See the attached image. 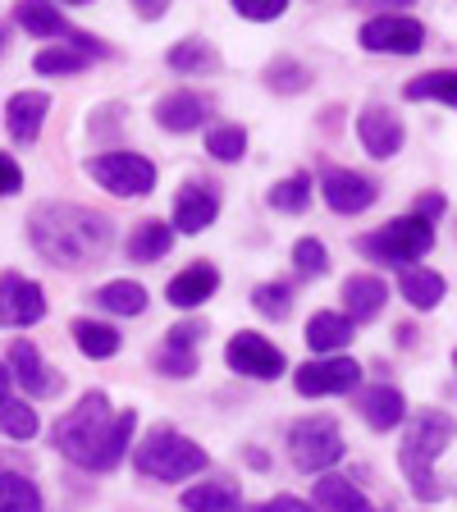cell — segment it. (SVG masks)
I'll use <instances>...</instances> for the list:
<instances>
[{
	"mask_svg": "<svg viewBox=\"0 0 457 512\" xmlns=\"http://www.w3.org/2000/svg\"><path fill=\"white\" fill-rule=\"evenodd\" d=\"M398 288H403V298L412 302L416 311H430V307H439V298H444V275H439V270H426V266H412L398 275Z\"/></svg>",
	"mask_w": 457,
	"mask_h": 512,
	"instance_id": "cell-26",
	"label": "cell"
},
{
	"mask_svg": "<svg viewBox=\"0 0 457 512\" xmlns=\"http://www.w3.org/2000/svg\"><path fill=\"white\" fill-rule=\"evenodd\" d=\"M357 138H362V147L371 151L375 160H389V156H398V151H403L407 128H403V119H398L389 106H366L362 119H357Z\"/></svg>",
	"mask_w": 457,
	"mask_h": 512,
	"instance_id": "cell-12",
	"label": "cell"
},
{
	"mask_svg": "<svg viewBox=\"0 0 457 512\" xmlns=\"http://www.w3.org/2000/svg\"><path fill=\"white\" fill-rule=\"evenodd\" d=\"M183 508L188 512H234L238 490L234 485H192V490H183Z\"/></svg>",
	"mask_w": 457,
	"mask_h": 512,
	"instance_id": "cell-32",
	"label": "cell"
},
{
	"mask_svg": "<svg viewBox=\"0 0 457 512\" xmlns=\"http://www.w3.org/2000/svg\"><path fill=\"white\" fill-rule=\"evenodd\" d=\"M96 302L106 311H115V316H142L147 311V288L133 284V279H115V284H106L96 293Z\"/></svg>",
	"mask_w": 457,
	"mask_h": 512,
	"instance_id": "cell-29",
	"label": "cell"
},
{
	"mask_svg": "<svg viewBox=\"0 0 457 512\" xmlns=\"http://www.w3.org/2000/svg\"><path fill=\"white\" fill-rule=\"evenodd\" d=\"M170 64L174 69H202V64H215V55L206 51L202 42H183V46L170 51Z\"/></svg>",
	"mask_w": 457,
	"mask_h": 512,
	"instance_id": "cell-39",
	"label": "cell"
},
{
	"mask_svg": "<svg viewBox=\"0 0 457 512\" xmlns=\"http://www.w3.org/2000/svg\"><path fill=\"white\" fill-rule=\"evenodd\" d=\"M307 202H311V179L307 174H288L284 183H275V188H270V206H275V211H307Z\"/></svg>",
	"mask_w": 457,
	"mask_h": 512,
	"instance_id": "cell-33",
	"label": "cell"
},
{
	"mask_svg": "<svg viewBox=\"0 0 457 512\" xmlns=\"http://www.w3.org/2000/svg\"><path fill=\"white\" fill-rule=\"evenodd\" d=\"M252 307L270 320H284L288 307H293V293H288V284H261L252 293Z\"/></svg>",
	"mask_w": 457,
	"mask_h": 512,
	"instance_id": "cell-36",
	"label": "cell"
},
{
	"mask_svg": "<svg viewBox=\"0 0 457 512\" xmlns=\"http://www.w3.org/2000/svg\"><path fill=\"white\" fill-rule=\"evenodd\" d=\"M407 101H444L448 110H457V69H435V74H421L403 87Z\"/></svg>",
	"mask_w": 457,
	"mask_h": 512,
	"instance_id": "cell-27",
	"label": "cell"
},
{
	"mask_svg": "<svg viewBox=\"0 0 457 512\" xmlns=\"http://www.w3.org/2000/svg\"><path fill=\"white\" fill-rule=\"evenodd\" d=\"M215 288H220V270L215 266H206V261H197V266H188V270H179V275L170 279V288H165V298L174 302V307H202L206 298H211Z\"/></svg>",
	"mask_w": 457,
	"mask_h": 512,
	"instance_id": "cell-20",
	"label": "cell"
},
{
	"mask_svg": "<svg viewBox=\"0 0 457 512\" xmlns=\"http://www.w3.org/2000/svg\"><path fill=\"white\" fill-rule=\"evenodd\" d=\"M357 412H362V421L371 430H394L407 416V398L398 389H389V384H371V389L357 394Z\"/></svg>",
	"mask_w": 457,
	"mask_h": 512,
	"instance_id": "cell-19",
	"label": "cell"
},
{
	"mask_svg": "<svg viewBox=\"0 0 457 512\" xmlns=\"http://www.w3.org/2000/svg\"><path fill=\"white\" fill-rule=\"evenodd\" d=\"M362 46L366 51H384V55H416L426 46V28L412 14H380V19L362 23Z\"/></svg>",
	"mask_w": 457,
	"mask_h": 512,
	"instance_id": "cell-8",
	"label": "cell"
},
{
	"mask_svg": "<svg viewBox=\"0 0 457 512\" xmlns=\"http://www.w3.org/2000/svg\"><path fill=\"white\" fill-rule=\"evenodd\" d=\"M69 330H74V343L83 357H96V362H101V357H115L119 352V334L110 330V325H101V320H74Z\"/></svg>",
	"mask_w": 457,
	"mask_h": 512,
	"instance_id": "cell-28",
	"label": "cell"
},
{
	"mask_svg": "<svg viewBox=\"0 0 457 512\" xmlns=\"http://www.w3.org/2000/svg\"><path fill=\"white\" fill-rule=\"evenodd\" d=\"M439 211H444V197H439V192H426V197H416V215H421V220H435Z\"/></svg>",
	"mask_w": 457,
	"mask_h": 512,
	"instance_id": "cell-42",
	"label": "cell"
},
{
	"mask_svg": "<svg viewBox=\"0 0 457 512\" xmlns=\"http://www.w3.org/2000/svg\"><path fill=\"white\" fill-rule=\"evenodd\" d=\"M320 197L339 215H362L366 206L375 202V183L357 170H339V165H334V170L320 174Z\"/></svg>",
	"mask_w": 457,
	"mask_h": 512,
	"instance_id": "cell-11",
	"label": "cell"
},
{
	"mask_svg": "<svg viewBox=\"0 0 457 512\" xmlns=\"http://www.w3.org/2000/svg\"><path fill=\"white\" fill-rule=\"evenodd\" d=\"M32 64H37V74H78V69H87V55L78 46H46Z\"/></svg>",
	"mask_w": 457,
	"mask_h": 512,
	"instance_id": "cell-34",
	"label": "cell"
},
{
	"mask_svg": "<svg viewBox=\"0 0 457 512\" xmlns=\"http://www.w3.org/2000/svg\"><path fill=\"white\" fill-rule=\"evenodd\" d=\"M293 266L302 270V275H325L330 270V252H325V243L320 238H298V247H293Z\"/></svg>",
	"mask_w": 457,
	"mask_h": 512,
	"instance_id": "cell-37",
	"label": "cell"
},
{
	"mask_svg": "<svg viewBox=\"0 0 457 512\" xmlns=\"http://www.w3.org/2000/svg\"><path fill=\"white\" fill-rule=\"evenodd\" d=\"M307 343L311 352H339L352 343V316H339V311H316L307 320Z\"/></svg>",
	"mask_w": 457,
	"mask_h": 512,
	"instance_id": "cell-24",
	"label": "cell"
},
{
	"mask_svg": "<svg viewBox=\"0 0 457 512\" xmlns=\"http://www.w3.org/2000/svg\"><path fill=\"white\" fill-rule=\"evenodd\" d=\"M0 512H42V494L28 476L19 471H5L0 476Z\"/></svg>",
	"mask_w": 457,
	"mask_h": 512,
	"instance_id": "cell-30",
	"label": "cell"
},
{
	"mask_svg": "<svg viewBox=\"0 0 457 512\" xmlns=\"http://www.w3.org/2000/svg\"><path fill=\"white\" fill-rule=\"evenodd\" d=\"M0 288H5V325H37L46 316V298L32 279H19L14 270H5Z\"/></svg>",
	"mask_w": 457,
	"mask_h": 512,
	"instance_id": "cell-16",
	"label": "cell"
},
{
	"mask_svg": "<svg viewBox=\"0 0 457 512\" xmlns=\"http://www.w3.org/2000/svg\"><path fill=\"white\" fill-rule=\"evenodd\" d=\"M215 215H220V192H215L211 183H188V188L179 192V202H174V229L202 234V229L215 224Z\"/></svg>",
	"mask_w": 457,
	"mask_h": 512,
	"instance_id": "cell-15",
	"label": "cell"
},
{
	"mask_svg": "<svg viewBox=\"0 0 457 512\" xmlns=\"http://www.w3.org/2000/svg\"><path fill=\"white\" fill-rule=\"evenodd\" d=\"M206 151H211L215 160H243L247 151V133L238 124H220L206 133Z\"/></svg>",
	"mask_w": 457,
	"mask_h": 512,
	"instance_id": "cell-35",
	"label": "cell"
},
{
	"mask_svg": "<svg viewBox=\"0 0 457 512\" xmlns=\"http://www.w3.org/2000/svg\"><path fill=\"white\" fill-rule=\"evenodd\" d=\"M28 238L46 261L78 270V266H96L110 252L115 229H110V220L101 211H87V206L74 202H42L28 215Z\"/></svg>",
	"mask_w": 457,
	"mask_h": 512,
	"instance_id": "cell-2",
	"label": "cell"
},
{
	"mask_svg": "<svg viewBox=\"0 0 457 512\" xmlns=\"http://www.w3.org/2000/svg\"><path fill=\"white\" fill-rule=\"evenodd\" d=\"M357 247H362L366 256H375V261H384V266L412 270V261H421V256L435 247V224L421 220V215H403V220L384 224L380 234H366Z\"/></svg>",
	"mask_w": 457,
	"mask_h": 512,
	"instance_id": "cell-5",
	"label": "cell"
},
{
	"mask_svg": "<svg viewBox=\"0 0 457 512\" xmlns=\"http://www.w3.org/2000/svg\"><path fill=\"white\" fill-rule=\"evenodd\" d=\"M87 174L115 197H147L156 188V165L133 151H106V156L87 160Z\"/></svg>",
	"mask_w": 457,
	"mask_h": 512,
	"instance_id": "cell-7",
	"label": "cell"
},
{
	"mask_svg": "<svg viewBox=\"0 0 457 512\" xmlns=\"http://www.w3.org/2000/svg\"><path fill=\"white\" fill-rule=\"evenodd\" d=\"M0 426H5V435L10 439H32L37 435V416H32L28 403H19L14 398V380L5 375V403H0Z\"/></svg>",
	"mask_w": 457,
	"mask_h": 512,
	"instance_id": "cell-31",
	"label": "cell"
},
{
	"mask_svg": "<svg viewBox=\"0 0 457 512\" xmlns=\"http://www.w3.org/2000/svg\"><path fill=\"white\" fill-rule=\"evenodd\" d=\"M46 110H51V96L46 92H19L10 96V106H5V124H10V138L14 142H37L46 124Z\"/></svg>",
	"mask_w": 457,
	"mask_h": 512,
	"instance_id": "cell-18",
	"label": "cell"
},
{
	"mask_svg": "<svg viewBox=\"0 0 457 512\" xmlns=\"http://www.w3.org/2000/svg\"><path fill=\"white\" fill-rule=\"evenodd\" d=\"M453 435H457V421L448 412L421 407V412L412 416V426H407V435H403V448H398V467H403L416 499H426V503L444 499V485H439V476H435V458L453 444Z\"/></svg>",
	"mask_w": 457,
	"mask_h": 512,
	"instance_id": "cell-3",
	"label": "cell"
},
{
	"mask_svg": "<svg viewBox=\"0 0 457 512\" xmlns=\"http://www.w3.org/2000/svg\"><path fill=\"white\" fill-rule=\"evenodd\" d=\"M247 512H311V503L293 499V494H275V499L256 503V508H247Z\"/></svg>",
	"mask_w": 457,
	"mask_h": 512,
	"instance_id": "cell-40",
	"label": "cell"
},
{
	"mask_svg": "<svg viewBox=\"0 0 457 512\" xmlns=\"http://www.w3.org/2000/svg\"><path fill=\"white\" fill-rule=\"evenodd\" d=\"M384 298H389L384 279H375V275H348L343 279V302H348L352 320H375L384 311Z\"/></svg>",
	"mask_w": 457,
	"mask_h": 512,
	"instance_id": "cell-21",
	"label": "cell"
},
{
	"mask_svg": "<svg viewBox=\"0 0 457 512\" xmlns=\"http://www.w3.org/2000/svg\"><path fill=\"white\" fill-rule=\"evenodd\" d=\"M133 426H138V412H110L106 394L92 389V394L78 398V407L55 421V448L74 467L87 471H110L119 458L128 453V439H133Z\"/></svg>",
	"mask_w": 457,
	"mask_h": 512,
	"instance_id": "cell-1",
	"label": "cell"
},
{
	"mask_svg": "<svg viewBox=\"0 0 457 512\" xmlns=\"http://www.w3.org/2000/svg\"><path fill=\"white\" fill-rule=\"evenodd\" d=\"M288 458L298 471H325L343 458V435L330 416H307L288 430Z\"/></svg>",
	"mask_w": 457,
	"mask_h": 512,
	"instance_id": "cell-6",
	"label": "cell"
},
{
	"mask_svg": "<svg viewBox=\"0 0 457 512\" xmlns=\"http://www.w3.org/2000/svg\"><path fill=\"white\" fill-rule=\"evenodd\" d=\"M224 357H229V366H234L238 375H252V380H275V375H284V352H279L266 334L238 330L234 339H229V348H224Z\"/></svg>",
	"mask_w": 457,
	"mask_h": 512,
	"instance_id": "cell-10",
	"label": "cell"
},
{
	"mask_svg": "<svg viewBox=\"0 0 457 512\" xmlns=\"http://www.w3.org/2000/svg\"><path fill=\"white\" fill-rule=\"evenodd\" d=\"M234 10L243 14V19H252V23H270V19H279L288 5L284 0H234Z\"/></svg>",
	"mask_w": 457,
	"mask_h": 512,
	"instance_id": "cell-38",
	"label": "cell"
},
{
	"mask_svg": "<svg viewBox=\"0 0 457 512\" xmlns=\"http://www.w3.org/2000/svg\"><path fill=\"white\" fill-rule=\"evenodd\" d=\"M197 343H202V325H174L156 357L160 371L174 375V380H188V375L197 371Z\"/></svg>",
	"mask_w": 457,
	"mask_h": 512,
	"instance_id": "cell-17",
	"label": "cell"
},
{
	"mask_svg": "<svg viewBox=\"0 0 457 512\" xmlns=\"http://www.w3.org/2000/svg\"><path fill=\"white\" fill-rule=\"evenodd\" d=\"M311 494H316V508L320 512H371L366 494L357 490L348 476H320Z\"/></svg>",
	"mask_w": 457,
	"mask_h": 512,
	"instance_id": "cell-23",
	"label": "cell"
},
{
	"mask_svg": "<svg viewBox=\"0 0 457 512\" xmlns=\"http://www.w3.org/2000/svg\"><path fill=\"white\" fill-rule=\"evenodd\" d=\"M133 462H138V471L151 480H188V476H197V471H206V448L192 444L188 435H179V430H170V426H156L138 444Z\"/></svg>",
	"mask_w": 457,
	"mask_h": 512,
	"instance_id": "cell-4",
	"label": "cell"
},
{
	"mask_svg": "<svg viewBox=\"0 0 457 512\" xmlns=\"http://www.w3.org/2000/svg\"><path fill=\"white\" fill-rule=\"evenodd\" d=\"M362 380V366L352 357H320V362H302L293 371V384H298L302 398H325V394H348Z\"/></svg>",
	"mask_w": 457,
	"mask_h": 512,
	"instance_id": "cell-9",
	"label": "cell"
},
{
	"mask_svg": "<svg viewBox=\"0 0 457 512\" xmlns=\"http://www.w3.org/2000/svg\"><path fill=\"white\" fill-rule=\"evenodd\" d=\"M0 174H5V197H14V192L23 188V174H19V165H14V156L0 160Z\"/></svg>",
	"mask_w": 457,
	"mask_h": 512,
	"instance_id": "cell-41",
	"label": "cell"
},
{
	"mask_svg": "<svg viewBox=\"0 0 457 512\" xmlns=\"http://www.w3.org/2000/svg\"><path fill=\"white\" fill-rule=\"evenodd\" d=\"M19 28H28L32 37H74V46L83 55H106V46H96L87 32L69 28V23H64V14L55 10V5H37V0L19 5Z\"/></svg>",
	"mask_w": 457,
	"mask_h": 512,
	"instance_id": "cell-14",
	"label": "cell"
},
{
	"mask_svg": "<svg viewBox=\"0 0 457 512\" xmlns=\"http://www.w3.org/2000/svg\"><path fill=\"white\" fill-rule=\"evenodd\" d=\"M156 119L170 133H188V128H197L206 119V101L197 92H170L156 101Z\"/></svg>",
	"mask_w": 457,
	"mask_h": 512,
	"instance_id": "cell-22",
	"label": "cell"
},
{
	"mask_svg": "<svg viewBox=\"0 0 457 512\" xmlns=\"http://www.w3.org/2000/svg\"><path fill=\"white\" fill-rule=\"evenodd\" d=\"M5 366H10V371H5V375H10V380H19L32 398H46V394H55V389H60V375H51V371H46L42 352L32 348L28 339L10 343V352H5Z\"/></svg>",
	"mask_w": 457,
	"mask_h": 512,
	"instance_id": "cell-13",
	"label": "cell"
},
{
	"mask_svg": "<svg viewBox=\"0 0 457 512\" xmlns=\"http://www.w3.org/2000/svg\"><path fill=\"white\" fill-rule=\"evenodd\" d=\"M453 366H457V357H453Z\"/></svg>",
	"mask_w": 457,
	"mask_h": 512,
	"instance_id": "cell-43",
	"label": "cell"
},
{
	"mask_svg": "<svg viewBox=\"0 0 457 512\" xmlns=\"http://www.w3.org/2000/svg\"><path fill=\"white\" fill-rule=\"evenodd\" d=\"M170 247H174V229L165 220H142L138 229L128 234V256H133V261H142V266L160 261Z\"/></svg>",
	"mask_w": 457,
	"mask_h": 512,
	"instance_id": "cell-25",
	"label": "cell"
}]
</instances>
